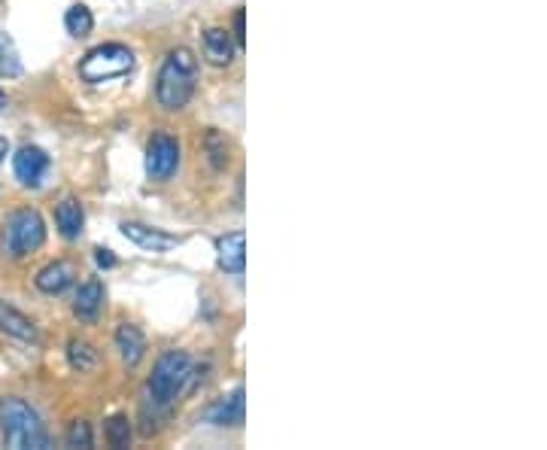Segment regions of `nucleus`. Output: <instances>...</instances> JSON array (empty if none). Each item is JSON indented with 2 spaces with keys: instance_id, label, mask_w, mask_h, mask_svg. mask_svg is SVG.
Masks as SVG:
<instances>
[{
  "instance_id": "412c9836",
  "label": "nucleus",
  "mask_w": 547,
  "mask_h": 450,
  "mask_svg": "<svg viewBox=\"0 0 547 450\" xmlns=\"http://www.w3.org/2000/svg\"><path fill=\"white\" fill-rule=\"evenodd\" d=\"M104 438L110 447H128L131 441V423L125 414H113L107 423H104Z\"/></svg>"
},
{
  "instance_id": "f3484780",
  "label": "nucleus",
  "mask_w": 547,
  "mask_h": 450,
  "mask_svg": "<svg viewBox=\"0 0 547 450\" xmlns=\"http://www.w3.org/2000/svg\"><path fill=\"white\" fill-rule=\"evenodd\" d=\"M67 359H70L73 371L86 374V371H92L98 365V350L89 341H83V338H70L67 341Z\"/></svg>"
},
{
  "instance_id": "f8f14e48",
  "label": "nucleus",
  "mask_w": 547,
  "mask_h": 450,
  "mask_svg": "<svg viewBox=\"0 0 547 450\" xmlns=\"http://www.w3.org/2000/svg\"><path fill=\"white\" fill-rule=\"evenodd\" d=\"M113 341H116L119 359H122L128 368L140 365V359L146 356V338H143V332H140L134 323H119Z\"/></svg>"
},
{
  "instance_id": "39448f33",
  "label": "nucleus",
  "mask_w": 547,
  "mask_h": 450,
  "mask_svg": "<svg viewBox=\"0 0 547 450\" xmlns=\"http://www.w3.org/2000/svg\"><path fill=\"white\" fill-rule=\"evenodd\" d=\"M134 70V52L122 43H104L95 46L92 52H86V58L80 61V77L92 86L107 83V80H119L128 77Z\"/></svg>"
},
{
  "instance_id": "393cba45",
  "label": "nucleus",
  "mask_w": 547,
  "mask_h": 450,
  "mask_svg": "<svg viewBox=\"0 0 547 450\" xmlns=\"http://www.w3.org/2000/svg\"><path fill=\"white\" fill-rule=\"evenodd\" d=\"M4 107H7V95H4V92H0V110H4Z\"/></svg>"
},
{
  "instance_id": "aec40b11",
  "label": "nucleus",
  "mask_w": 547,
  "mask_h": 450,
  "mask_svg": "<svg viewBox=\"0 0 547 450\" xmlns=\"http://www.w3.org/2000/svg\"><path fill=\"white\" fill-rule=\"evenodd\" d=\"M19 73H22L19 49L10 34L0 31V77H19Z\"/></svg>"
},
{
  "instance_id": "f03ea898",
  "label": "nucleus",
  "mask_w": 547,
  "mask_h": 450,
  "mask_svg": "<svg viewBox=\"0 0 547 450\" xmlns=\"http://www.w3.org/2000/svg\"><path fill=\"white\" fill-rule=\"evenodd\" d=\"M195 80H198V58L186 46L171 49L165 55L162 67H159V80H155V101L171 113L183 110L195 95Z\"/></svg>"
},
{
  "instance_id": "ddd939ff",
  "label": "nucleus",
  "mask_w": 547,
  "mask_h": 450,
  "mask_svg": "<svg viewBox=\"0 0 547 450\" xmlns=\"http://www.w3.org/2000/svg\"><path fill=\"white\" fill-rule=\"evenodd\" d=\"M244 414H247V405H244V390L238 387L231 396L219 399L210 405L207 411V420L213 426H241L244 423Z\"/></svg>"
},
{
  "instance_id": "7ed1b4c3",
  "label": "nucleus",
  "mask_w": 547,
  "mask_h": 450,
  "mask_svg": "<svg viewBox=\"0 0 547 450\" xmlns=\"http://www.w3.org/2000/svg\"><path fill=\"white\" fill-rule=\"evenodd\" d=\"M0 435H4V444L13 450L49 447V432L40 414L25 399H16V396L0 399Z\"/></svg>"
},
{
  "instance_id": "a211bd4d",
  "label": "nucleus",
  "mask_w": 547,
  "mask_h": 450,
  "mask_svg": "<svg viewBox=\"0 0 547 450\" xmlns=\"http://www.w3.org/2000/svg\"><path fill=\"white\" fill-rule=\"evenodd\" d=\"M64 28L70 37H89L92 28H95V16L86 4H73L67 13H64Z\"/></svg>"
},
{
  "instance_id": "1a4fd4ad",
  "label": "nucleus",
  "mask_w": 547,
  "mask_h": 450,
  "mask_svg": "<svg viewBox=\"0 0 547 450\" xmlns=\"http://www.w3.org/2000/svg\"><path fill=\"white\" fill-rule=\"evenodd\" d=\"M216 262L225 274L241 277L247 268V238L244 232H231L216 238Z\"/></svg>"
},
{
  "instance_id": "423d86ee",
  "label": "nucleus",
  "mask_w": 547,
  "mask_h": 450,
  "mask_svg": "<svg viewBox=\"0 0 547 450\" xmlns=\"http://www.w3.org/2000/svg\"><path fill=\"white\" fill-rule=\"evenodd\" d=\"M180 168V140L168 131H155L146 146V174L149 180H171Z\"/></svg>"
},
{
  "instance_id": "f257e3e1",
  "label": "nucleus",
  "mask_w": 547,
  "mask_h": 450,
  "mask_svg": "<svg viewBox=\"0 0 547 450\" xmlns=\"http://www.w3.org/2000/svg\"><path fill=\"white\" fill-rule=\"evenodd\" d=\"M189 374H192V356L186 350H165L155 359L152 374L146 381V393H149L146 402H152V411L162 420H168L174 402L186 393Z\"/></svg>"
},
{
  "instance_id": "5701e85b",
  "label": "nucleus",
  "mask_w": 547,
  "mask_h": 450,
  "mask_svg": "<svg viewBox=\"0 0 547 450\" xmlns=\"http://www.w3.org/2000/svg\"><path fill=\"white\" fill-rule=\"evenodd\" d=\"M247 16H244V10H238L234 13V46H241L244 49V43H247Z\"/></svg>"
},
{
  "instance_id": "6e6552de",
  "label": "nucleus",
  "mask_w": 547,
  "mask_h": 450,
  "mask_svg": "<svg viewBox=\"0 0 547 450\" xmlns=\"http://www.w3.org/2000/svg\"><path fill=\"white\" fill-rule=\"evenodd\" d=\"M119 229L131 244H137L140 250H149V253H165V250L183 244L177 235H168L162 229H149V225H143V222H122Z\"/></svg>"
},
{
  "instance_id": "4468645a",
  "label": "nucleus",
  "mask_w": 547,
  "mask_h": 450,
  "mask_svg": "<svg viewBox=\"0 0 547 450\" xmlns=\"http://www.w3.org/2000/svg\"><path fill=\"white\" fill-rule=\"evenodd\" d=\"M73 277H76L73 265H70V262H64V259H58V262H49L46 268H40V271H37L34 286H37L43 295H61V292L73 283Z\"/></svg>"
},
{
  "instance_id": "9b49d317",
  "label": "nucleus",
  "mask_w": 547,
  "mask_h": 450,
  "mask_svg": "<svg viewBox=\"0 0 547 450\" xmlns=\"http://www.w3.org/2000/svg\"><path fill=\"white\" fill-rule=\"evenodd\" d=\"M0 332H4L7 338H16L22 344H37V326L34 320H28L19 308L0 302Z\"/></svg>"
},
{
  "instance_id": "4be33fe9",
  "label": "nucleus",
  "mask_w": 547,
  "mask_h": 450,
  "mask_svg": "<svg viewBox=\"0 0 547 450\" xmlns=\"http://www.w3.org/2000/svg\"><path fill=\"white\" fill-rule=\"evenodd\" d=\"M67 444L70 447H92V426L86 420H73L67 429Z\"/></svg>"
},
{
  "instance_id": "0eeeda50",
  "label": "nucleus",
  "mask_w": 547,
  "mask_h": 450,
  "mask_svg": "<svg viewBox=\"0 0 547 450\" xmlns=\"http://www.w3.org/2000/svg\"><path fill=\"white\" fill-rule=\"evenodd\" d=\"M13 171H16V180L28 189H37L49 171V156L43 153L40 146H22L16 159H13Z\"/></svg>"
},
{
  "instance_id": "b1692460",
  "label": "nucleus",
  "mask_w": 547,
  "mask_h": 450,
  "mask_svg": "<svg viewBox=\"0 0 547 450\" xmlns=\"http://www.w3.org/2000/svg\"><path fill=\"white\" fill-rule=\"evenodd\" d=\"M95 262H98V268H116V256H113V250H95Z\"/></svg>"
},
{
  "instance_id": "9d476101",
  "label": "nucleus",
  "mask_w": 547,
  "mask_h": 450,
  "mask_svg": "<svg viewBox=\"0 0 547 450\" xmlns=\"http://www.w3.org/2000/svg\"><path fill=\"white\" fill-rule=\"evenodd\" d=\"M101 308H104V283L98 277H92L76 289L73 314H76V320H83V323H95Z\"/></svg>"
},
{
  "instance_id": "dca6fc26",
  "label": "nucleus",
  "mask_w": 547,
  "mask_h": 450,
  "mask_svg": "<svg viewBox=\"0 0 547 450\" xmlns=\"http://www.w3.org/2000/svg\"><path fill=\"white\" fill-rule=\"evenodd\" d=\"M201 46H204V58L213 67H228L234 61V40L225 28H207L201 37Z\"/></svg>"
},
{
  "instance_id": "6ab92c4d",
  "label": "nucleus",
  "mask_w": 547,
  "mask_h": 450,
  "mask_svg": "<svg viewBox=\"0 0 547 450\" xmlns=\"http://www.w3.org/2000/svg\"><path fill=\"white\" fill-rule=\"evenodd\" d=\"M204 153H207V159H210V165H213L216 171H225V168H228V140H225L222 131L210 128V131L204 134Z\"/></svg>"
},
{
  "instance_id": "2eb2a0df",
  "label": "nucleus",
  "mask_w": 547,
  "mask_h": 450,
  "mask_svg": "<svg viewBox=\"0 0 547 450\" xmlns=\"http://www.w3.org/2000/svg\"><path fill=\"white\" fill-rule=\"evenodd\" d=\"M83 222H86V216H83V207L76 198H64L55 204V229L61 238L76 241L83 235Z\"/></svg>"
},
{
  "instance_id": "20e7f679",
  "label": "nucleus",
  "mask_w": 547,
  "mask_h": 450,
  "mask_svg": "<svg viewBox=\"0 0 547 450\" xmlns=\"http://www.w3.org/2000/svg\"><path fill=\"white\" fill-rule=\"evenodd\" d=\"M0 244H4V253L10 259H25L31 256L34 250H40L46 244V222L37 210L31 207H19L7 216L4 222V238H0Z\"/></svg>"
}]
</instances>
